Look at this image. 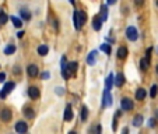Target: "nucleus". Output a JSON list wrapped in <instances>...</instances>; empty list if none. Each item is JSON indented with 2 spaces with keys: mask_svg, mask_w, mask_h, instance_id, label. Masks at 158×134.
Listing matches in <instances>:
<instances>
[{
  "mask_svg": "<svg viewBox=\"0 0 158 134\" xmlns=\"http://www.w3.org/2000/svg\"><path fill=\"white\" fill-rule=\"evenodd\" d=\"M85 21H87V15H85L84 11H74V27H76V29H81Z\"/></svg>",
  "mask_w": 158,
  "mask_h": 134,
  "instance_id": "nucleus-1",
  "label": "nucleus"
},
{
  "mask_svg": "<svg viewBox=\"0 0 158 134\" xmlns=\"http://www.w3.org/2000/svg\"><path fill=\"white\" fill-rule=\"evenodd\" d=\"M157 4H158V0H157Z\"/></svg>",
  "mask_w": 158,
  "mask_h": 134,
  "instance_id": "nucleus-41",
  "label": "nucleus"
},
{
  "mask_svg": "<svg viewBox=\"0 0 158 134\" xmlns=\"http://www.w3.org/2000/svg\"><path fill=\"white\" fill-rule=\"evenodd\" d=\"M125 84V76H123V73H119L118 76L115 77V85L116 87H122Z\"/></svg>",
  "mask_w": 158,
  "mask_h": 134,
  "instance_id": "nucleus-12",
  "label": "nucleus"
},
{
  "mask_svg": "<svg viewBox=\"0 0 158 134\" xmlns=\"http://www.w3.org/2000/svg\"><path fill=\"white\" fill-rule=\"evenodd\" d=\"M77 69H78V63H77V62H70V63H67V70L70 71V74H71V76H74V74H76Z\"/></svg>",
  "mask_w": 158,
  "mask_h": 134,
  "instance_id": "nucleus-11",
  "label": "nucleus"
},
{
  "mask_svg": "<svg viewBox=\"0 0 158 134\" xmlns=\"http://www.w3.org/2000/svg\"><path fill=\"white\" fill-rule=\"evenodd\" d=\"M157 117H158V115H157Z\"/></svg>",
  "mask_w": 158,
  "mask_h": 134,
  "instance_id": "nucleus-42",
  "label": "nucleus"
},
{
  "mask_svg": "<svg viewBox=\"0 0 158 134\" xmlns=\"http://www.w3.org/2000/svg\"><path fill=\"white\" fill-rule=\"evenodd\" d=\"M126 36H127L129 41L134 42V41H137V38H139V32H137V29L134 28V27H129V28L126 29Z\"/></svg>",
  "mask_w": 158,
  "mask_h": 134,
  "instance_id": "nucleus-2",
  "label": "nucleus"
},
{
  "mask_svg": "<svg viewBox=\"0 0 158 134\" xmlns=\"http://www.w3.org/2000/svg\"><path fill=\"white\" fill-rule=\"evenodd\" d=\"M158 94V85H153L151 87V92H150V96L151 98H155Z\"/></svg>",
  "mask_w": 158,
  "mask_h": 134,
  "instance_id": "nucleus-28",
  "label": "nucleus"
},
{
  "mask_svg": "<svg viewBox=\"0 0 158 134\" xmlns=\"http://www.w3.org/2000/svg\"><path fill=\"white\" fill-rule=\"evenodd\" d=\"M17 36H18V38H22V36H24V31H20V32H17Z\"/></svg>",
  "mask_w": 158,
  "mask_h": 134,
  "instance_id": "nucleus-36",
  "label": "nucleus"
},
{
  "mask_svg": "<svg viewBox=\"0 0 158 134\" xmlns=\"http://www.w3.org/2000/svg\"><path fill=\"white\" fill-rule=\"evenodd\" d=\"M28 95L31 99H38L39 98V90L37 87H30L28 88Z\"/></svg>",
  "mask_w": 158,
  "mask_h": 134,
  "instance_id": "nucleus-9",
  "label": "nucleus"
},
{
  "mask_svg": "<svg viewBox=\"0 0 158 134\" xmlns=\"http://www.w3.org/2000/svg\"><path fill=\"white\" fill-rule=\"evenodd\" d=\"M15 52V46L14 45H8L6 49H4V53L6 54H11V53H14Z\"/></svg>",
  "mask_w": 158,
  "mask_h": 134,
  "instance_id": "nucleus-27",
  "label": "nucleus"
},
{
  "mask_svg": "<svg viewBox=\"0 0 158 134\" xmlns=\"http://www.w3.org/2000/svg\"><path fill=\"white\" fill-rule=\"evenodd\" d=\"M48 52H49L48 45H41V46L38 47V53H39L41 56H45V54H48Z\"/></svg>",
  "mask_w": 158,
  "mask_h": 134,
  "instance_id": "nucleus-20",
  "label": "nucleus"
},
{
  "mask_svg": "<svg viewBox=\"0 0 158 134\" xmlns=\"http://www.w3.org/2000/svg\"><path fill=\"white\" fill-rule=\"evenodd\" d=\"M151 51H153L151 47H148V49H147V53H146V57H147V59L151 57Z\"/></svg>",
  "mask_w": 158,
  "mask_h": 134,
  "instance_id": "nucleus-31",
  "label": "nucleus"
},
{
  "mask_svg": "<svg viewBox=\"0 0 158 134\" xmlns=\"http://www.w3.org/2000/svg\"><path fill=\"white\" fill-rule=\"evenodd\" d=\"M115 83V77H114V74L110 73L109 76H108V78H107V81H105V85H107V90H112V84Z\"/></svg>",
  "mask_w": 158,
  "mask_h": 134,
  "instance_id": "nucleus-15",
  "label": "nucleus"
},
{
  "mask_svg": "<svg viewBox=\"0 0 158 134\" xmlns=\"http://www.w3.org/2000/svg\"><path fill=\"white\" fill-rule=\"evenodd\" d=\"M4 78H6V74H4V73H0V83H3Z\"/></svg>",
  "mask_w": 158,
  "mask_h": 134,
  "instance_id": "nucleus-32",
  "label": "nucleus"
},
{
  "mask_svg": "<svg viewBox=\"0 0 158 134\" xmlns=\"http://www.w3.org/2000/svg\"><path fill=\"white\" fill-rule=\"evenodd\" d=\"M24 115H25L28 119H32V117L35 116V113H34V110L31 108H25V109H24Z\"/></svg>",
  "mask_w": 158,
  "mask_h": 134,
  "instance_id": "nucleus-25",
  "label": "nucleus"
},
{
  "mask_svg": "<svg viewBox=\"0 0 158 134\" xmlns=\"http://www.w3.org/2000/svg\"><path fill=\"white\" fill-rule=\"evenodd\" d=\"M92 27L95 31H99V29L102 28V18L99 17V15H95L94 20H92Z\"/></svg>",
  "mask_w": 158,
  "mask_h": 134,
  "instance_id": "nucleus-8",
  "label": "nucleus"
},
{
  "mask_svg": "<svg viewBox=\"0 0 158 134\" xmlns=\"http://www.w3.org/2000/svg\"><path fill=\"white\" fill-rule=\"evenodd\" d=\"M141 123H143V116L141 115H137V116L133 117V126L134 127H140Z\"/></svg>",
  "mask_w": 158,
  "mask_h": 134,
  "instance_id": "nucleus-17",
  "label": "nucleus"
},
{
  "mask_svg": "<svg viewBox=\"0 0 158 134\" xmlns=\"http://www.w3.org/2000/svg\"><path fill=\"white\" fill-rule=\"evenodd\" d=\"M27 130H28V127H27L25 122H17V123H15V131H17V133L24 134V133H27Z\"/></svg>",
  "mask_w": 158,
  "mask_h": 134,
  "instance_id": "nucleus-6",
  "label": "nucleus"
},
{
  "mask_svg": "<svg viewBox=\"0 0 158 134\" xmlns=\"http://www.w3.org/2000/svg\"><path fill=\"white\" fill-rule=\"evenodd\" d=\"M150 126H151V127L155 126V119H151V120H150Z\"/></svg>",
  "mask_w": 158,
  "mask_h": 134,
  "instance_id": "nucleus-35",
  "label": "nucleus"
},
{
  "mask_svg": "<svg viewBox=\"0 0 158 134\" xmlns=\"http://www.w3.org/2000/svg\"><path fill=\"white\" fill-rule=\"evenodd\" d=\"M70 3H71V4H74V3H76V0H70Z\"/></svg>",
  "mask_w": 158,
  "mask_h": 134,
  "instance_id": "nucleus-39",
  "label": "nucleus"
},
{
  "mask_svg": "<svg viewBox=\"0 0 158 134\" xmlns=\"http://www.w3.org/2000/svg\"><path fill=\"white\" fill-rule=\"evenodd\" d=\"M134 3H136L137 6H143V3H144V0H134Z\"/></svg>",
  "mask_w": 158,
  "mask_h": 134,
  "instance_id": "nucleus-33",
  "label": "nucleus"
},
{
  "mask_svg": "<svg viewBox=\"0 0 158 134\" xmlns=\"http://www.w3.org/2000/svg\"><path fill=\"white\" fill-rule=\"evenodd\" d=\"M101 18H102V21H107V18H108V7L105 4L101 6Z\"/></svg>",
  "mask_w": 158,
  "mask_h": 134,
  "instance_id": "nucleus-21",
  "label": "nucleus"
},
{
  "mask_svg": "<svg viewBox=\"0 0 158 134\" xmlns=\"http://www.w3.org/2000/svg\"><path fill=\"white\" fill-rule=\"evenodd\" d=\"M120 106H122V109H123V110H126V112H127V110H132L133 109V101L130 98H123L120 101Z\"/></svg>",
  "mask_w": 158,
  "mask_h": 134,
  "instance_id": "nucleus-5",
  "label": "nucleus"
},
{
  "mask_svg": "<svg viewBox=\"0 0 158 134\" xmlns=\"http://www.w3.org/2000/svg\"><path fill=\"white\" fill-rule=\"evenodd\" d=\"M140 67H141V70H147L148 67H150V59H147V57L141 59V62H140Z\"/></svg>",
  "mask_w": 158,
  "mask_h": 134,
  "instance_id": "nucleus-18",
  "label": "nucleus"
},
{
  "mask_svg": "<svg viewBox=\"0 0 158 134\" xmlns=\"http://www.w3.org/2000/svg\"><path fill=\"white\" fill-rule=\"evenodd\" d=\"M20 14H21L22 20H25V21H28V20H30V18H31L30 11H28V10H25V8H22V10L20 11Z\"/></svg>",
  "mask_w": 158,
  "mask_h": 134,
  "instance_id": "nucleus-22",
  "label": "nucleus"
},
{
  "mask_svg": "<svg viewBox=\"0 0 158 134\" xmlns=\"http://www.w3.org/2000/svg\"><path fill=\"white\" fill-rule=\"evenodd\" d=\"M116 3V0H108V4H115Z\"/></svg>",
  "mask_w": 158,
  "mask_h": 134,
  "instance_id": "nucleus-37",
  "label": "nucleus"
},
{
  "mask_svg": "<svg viewBox=\"0 0 158 134\" xmlns=\"http://www.w3.org/2000/svg\"><path fill=\"white\" fill-rule=\"evenodd\" d=\"M112 102H114V99H112V95H110L109 90H107V88H105V91H104V102H102V105L105 106V108H108V106L112 105Z\"/></svg>",
  "mask_w": 158,
  "mask_h": 134,
  "instance_id": "nucleus-4",
  "label": "nucleus"
},
{
  "mask_svg": "<svg viewBox=\"0 0 158 134\" xmlns=\"http://www.w3.org/2000/svg\"><path fill=\"white\" fill-rule=\"evenodd\" d=\"M101 51H102L104 53L110 54V45H108V44H102V45H101Z\"/></svg>",
  "mask_w": 158,
  "mask_h": 134,
  "instance_id": "nucleus-26",
  "label": "nucleus"
},
{
  "mask_svg": "<svg viewBox=\"0 0 158 134\" xmlns=\"http://www.w3.org/2000/svg\"><path fill=\"white\" fill-rule=\"evenodd\" d=\"M87 116H88V109H87V106H83V108H81V120L85 122V120H87Z\"/></svg>",
  "mask_w": 158,
  "mask_h": 134,
  "instance_id": "nucleus-24",
  "label": "nucleus"
},
{
  "mask_svg": "<svg viewBox=\"0 0 158 134\" xmlns=\"http://www.w3.org/2000/svg\"><path fill=\"white\" fill-rule=\"evenodd\" d=\"M14 87H15V84L13 83V81H11V83H7V84H6V85L3 87L2 92H0V96H2V98H6V96H7V94H10L11 91L14 90Z\"/></svg>",
  "mask_w": 158,
  "mask_h": 134,
  "instance_id": "nucleus-3",
  "label": "nucleus"
},
{
  "mask_svg": "<svg viewBox=\"0 0 158 134\" xmlns=\"http://www.w3.org/2000/svg\"><path fill=\"white\" fill-rule=\"evenodd\" d=\"M97 51H92L91 53L88 54V57H87V63H88L90 66H94L95 64V62H97Z\"/></svg>",
  "mask_w": 158,
  "mask_h": 134,
  "instance_id": "nucleus-13",
  "label": "nucleus"
},
{
  "mask_svg": "<svg viewBox=\"0 0 158 134\" xmlns=\"http://www.w3.org/2000/svg\"><path fill=\"white\" fill-rule=\"evenodd\" d=\"M41 77H42V80H48L49 77H51V74H49V71H45L41 74Z\"/></svg>",
  "mask_w": 158,
  "mask_h": 134,
  "instance_id": "nucleus-30",
  "label": "nucleus"
},
{
  "mask_svg": "<svg viewBox=\"0 0 158 134\" xmlns=\"http://www.w3.org/2000/svg\"><path fill=\"white\" fill-rule=\"evenodd\" d=\"M7 20H8V17L6 14H4L3 11L0 13V25H3V24H6L7 22Z\"/></svg>",
  "mask_w": 158,
  "mask_h": 134,
  "instance_id": "nucleus-29",
  "label": "nucleus"
},
{
  "mask_svg": "<svg viewBox=\"0 0 158 134\" xmlns=\"http://www.w3.org/2000/svg\"><path fill=\"white\" fill-rule=\"evenodd\" d=\"M27 71H28V76L30 77H32V78H35V77L38 76V67L35 64H30L28 66V69H27Z\"/></svg>",
  "mask_w": 158,
  "mask_h": 134,
  "instance_id": "nucleus-10",
  "label": "nucleus"
},
{
  "mask_svg": "<svg viewBox=\"0 0 158 134\" xmlns=\"http://www.w3.org/2000/svg\"><path fill=\"white\" fill-rule=\"evenodd\" d=\"M95 131H97V133H101V131H102V127H101V126H97V127H95Z\"/></svg>",
  "mask_w": 158,
  "mask_h": 134,
  "instance_id": "nucleus-34",
  "label": "nucleus"
},
{
  "mask_svg": "<svg viewBox=\"0 0 158 134\" xmlns=\"http://www.w3.org/2000/svg\"><path fill=\"white\" fill-rule=\"evenodd\" d=\"M11 110L10 109H3L2 112H0V119L3 120V122H10L11 120Z\"/></svg>",
  "mask_w": 158,
  "mask_h": 134,
  "instance_id": "nucleus-7",
  "label": "nucleus"
},
{
  "mask_svg": "<svg viewBox=\"0 0 158 134\" xmlns=\"http://www.w3.org/2000/svg\"><path fill=\"white\" fill-rule=\"evenodd\" d=\"M144 98H146V90L144 88H139L136 92V99L137 101H143Z\"/></svg>",
  "mask_w": 158,
  "mask_h": 134,
  "instance_id": "nucleus-16",
  "label": "nucleus"
},
{
  "mask_svg": "<svg viewBox=\"0 0 158 134\" xmlns=\"http://www.w3.org/2000/svg\"><path fill=\"white\" fill-rule=\"evenodd\" d=\"M58 92H59V94L62 95V94H63V88H58Z\"/></svg>",
  "mask_w": 158,
  "mask_h": 134,
  "instance_id": "nucleus-38",
  "label": "nucleus"
},
{
  "mask_svg": "<svg viewBox=\"0 0 158 134\" xmlns=\"http://www.w3.org/2000/svg\"><path fill=\"white\" fill-rule=\"evenodd\" d=\"M155 70H157V74H158V64H157V67H155Z\"/></svg>",
  "mask_w": 158,
  "mask_h": 134,
  "instance_id": "nucleus-40",
  "label": "nucleus"
},
{
  "mask_svg": "<svg viewBox=\"0 0 158 134\" xmlns=\"http://www.w3.org/2000/svg\"><path fill=\"white\" fill-rule=\"evenodd\" d=\"M73 119V112H71V105H67L64 109V120L69 122V120Z\"/></svg>",
  "mask_w": 158,
  "mask_h": 134,
  "instance_id": "nucleus-14",
  "label": "nucleus"
},
{
  "mask_svg": "<svg viewBox=\"0 0 158 134\" xmlns=\"http://www.w3.org/2000/svg\"><path fill=\"white\" fill-rule=\"evenodd\" d=\"M11 22H13V24H14V27H17V28L22 27V21L20 20V18L14 17V15H11Z\"/></svg>",
  "mask_w": 158,
  "mask_h": 134,
  "instance_id": "nucleus-23",
  "label": "nucleus"
},
{
  "mask_svg": "<svg viewBox=\"0 0 158 134\" xmlns=\"http://www.w3.org/2000/svg\"><path fill=\"white\" fill-rule=\"evenodd\" d=\"M126 56H127V49H126L125 46L119 47V51H118V57H119V59H126Z\"/></svg>",
  "mask_w": 158,
  "mask_h": 134,
  "instance_id": "nucleus-19",
  "label": "nucleus"
}]
</instances>
